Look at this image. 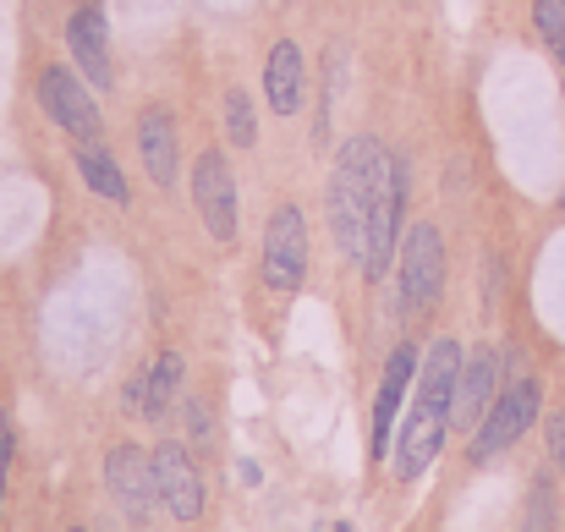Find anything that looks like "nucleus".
<instances>
[{"instance_id":"obj_1","label":"nucleus","mask_w":565,"mask_h":532,"mask_svg":"<svg viewBox=\"0 0 565 532\" xmlns=\"http://www.w3.org/2000/svg\"><path fill=\"white\" fill-rule=\"evenodd\" d=\"M379 138H347V149L335 155L330 171V225L335 242L347 253V264H358L369 275V187H374Z\"/></svg>"},{"instance_id":"obj_2","label":"nucleus","mask_w":565,"mask_h":532,"mask_svg":"<svg viewBox=\"0 0 565 532\" xmlns=\"http://www.w3.org/2000/svg\"><path fill=\"white\" fill-rule=\"evenodd\" d=\"M539 412H544V384H539V379H511V384L494 395V406L483 412V423L472 428L467 461H472V467H483V461L505 456V450H511L533 423H539Z\"/></svg>"},{"instance_id":"obj_3","label":"nucleus","mask_w":565,"mask_h":532,"mask_svg":"<svg viewBox=\"0 0 565 532\" xmlns=\"http://www.w3.org/2000/svg\"><path fill=\"white\" fill-rule=\"evenodd\" d=\"M445 291V242L434 220H417L401 242V286H395V308L401 319H423Z\"/></svg>"},{"instance_id":"obj_4","label":"nucleus","mask_w":565,"mask_h":532,"mask_svg":"<svg viewBox=\"0 0 565 532\" xmlns=\"http://www.w3.org/2000/svg\"><path fill=\"white\" fill-rule=\"evenodd\" d=\"M39 105H44V116H50L77 149L105 143L99 99H94V88H88L77 72H66V66H44V72H39Z\"/></svg>"},{"instance_id":"obj_5","label":"nucleus","mask_w":565,"mask_h":532,"mask_svg":"<svg viewBox=\"0 0 565 532\" xmlns=\"http://www.w3.org/2000/svg\"><path fill=\"white\" fill-rule=\"evenodd\" d=\"M401 209H406V171H401V160L379 143L374 187H369V280H379V275L390 269V258H395Z\"/></svg>"},{"instance_id":"obj_6","label":"nucleus","mask_w":565,"mask_h":532,"mask_svg":"<svg viewBox=\"0 0 565 532\" xmlns=\"http://www.w3.org/2000/svg\"><path fill=\"white\" fill-rule=\"evenodd\" d=\"M445 428H450V401H434V395L412 390V412L401 417V439L390 445V472L401 483L423 478L434 467V456L445 450Z\"/></svg>"},{"instance_id":"obj_7","label":"nucleus","mask_w":565,"mask_h":532,"mask_svg":"<svg viewBox=\"0 0 565 532\" xmlns=\"http://www.w3.org/2000/svg\"><path fill=\"white\" fill-rule=\"evenodd\" d=\"M308 275V225L297 203H280L264 225V286L297 291Z\"/></svg>"},{"instance_id":"obj_8","label":"nucleus","mask_w":565,"mask_h":532,"mask_svg":"<svg viewBox=\"0 0 565 532\" xmlns=\"http://www.w3.org/2000/svg\"><path fill=\"white\" fill-rule=\"evenodd\" d=\"M192 203L203 214V231L214 242H236V177L225 166V149H203L192 166Z\"/></svg>"},{"instance_id":"obj_9","label":"nucleus","mask_w":565,"mask_h":532,"mask_svg":"<svg viewBox=\"0 0 565 532\" xmlns=\"http://www.w3.org/2000/svg\"><path fill=\"white\" fill-rule=\"evenodd\" d=\"M105 483L116 494V506L132 517V522H149L160 511V483H154V456L138 450V445H110L105 456Z\"/></svg>"},{"instance_id":"obj_10","label":"nucleus","mask_w":565,"mask_h":532,"mask_svg":"<svg viewBox=\"0 0 565 532\" xmlns=\"http://www.w3.org/2000/svg\"><path fill=\"white\" fill-rule=\"evenodd\" d=\"M66 50H72V61L83 66L88 88L105 94V88H110V22H105V6H99V0H83V6L66 17Z\"/></svg>"},{"instance_id":"obj_11","label":"nucleus","mask_w":565,"mask_h":532,"mask_svg":"<svg viewBox=\"0 0 565 532\" xmlns=\"http://www.w3.org/2000/svg\"><path fill=\"white\" fill-rule=\"evenodd\" d=\"M154 483H160V511H171L177 522H198L203 517V478L188 445H160L154 450Z\"/></svg>"},{"instance_id":"obj_12","label":"nucleus","mask_w":565,"mask_h":532,"mask_svg":"<svg viewBox=\"0 0 565 532\" xmlns=\"http://www.w3.org/2000/svg\"><path fill=\"white\" fill-rule=\"evenodd\" d=\"M417 362H423V352L412 341H401L390 352V362H384V379H379V395H374V439H369L374 456H390V445H395V417H401L406 390L417 384Z\"/></svg>"},{"instance_id":"obj_13","label":"nucleus","mask_w":565,"mask_h":532,"mask_svg":"<svg viewBox=\"0 0 565 532\" xmlns=\"http://www.w3.org/2000/svg\"><path fill=\"white\" fill-rule=\"evenodd\" d=\"M500 395V352L478 347L472 357H461V379H456V412H450V428H478L483 412L494 406Z\"/></svg>"},{"instance_id":"obj_14","label":"nucleus","mask_w":565,"mask_h":532,"mask_svg":"<svg viewBox=\"0 0 565 532\" xmlns=\"http://www.w3.org/2000/svg\"><path fill=\"white\" fill-rule=\"evenodd\" d=\"M138 155H143L154 187H166V192L177 187V177H182V138H177V116L166 105H149L138 116Z\"/></svg>"},{"instance_id":"obj_15","label":"nucleus","mask_w":565,"mask_h":532,"mask_svg":"<svg viewBox=\"0 0 565 532\" xmlns=\"http://www.w3.org/2000/svg\"><path fill=\"white\" fill-rule=\"evenodd\" d=\"M302 88H308V66H302V50L291 39H280L264 61V94H269V110L275 116H297L302 110Z\"/></svg>"},{"instance_id":"obj_16","label":"nucleus","mask_w":565,"mask_h":532,"mask_svg":"<svg viewBox=\"0 0 565 532\" xmlns=\"http://www.w3.org/2000/svg\"><path fill=\"white\" fill-rule=\"evenodd\" d=\"M77 177L88 181V192H99V198H110V203H127V198H132V192H127V177H121V166L110 160L105 143L77 149Z\"/></svg>"},{"instance_id":"obj_17","label":"nucleus","mask_w":565,"mask_h":532,"mask_svg":"<svg viewBox=\"0 0 565 532\" xmlns=\"http://www.w3.org/2000/svg\"><path fill=\"white\" fill-rule=\"evenodd\" d=\"M182 352H160L149 368V417H166L177 401H182Z\"/></svg>"},{"instance_id":"obj_18","label":"nucleus","mask_w":565,"mask_h":532,"mask_svg":"<svg viewBox=\"0 0 565 532\" xmlns=\"http://www.w3.org/2000/svg\"><path fill=\"white\" fill-rule=\"evenodd\" d=\"M225 138L236 149H253L258 143V116H253V99L242 88H225Z\"/></svg>"},{"instance_id":"obj_19","label":"nucleus","mask_w":565,"mask_h":532,"mask_svg":"<svg viewBox=\"0 0 565 532\" xmlns=\"http://www.w3.org/2000/svg\"><path fill=\"white\" fill-rule=\"evenodd\" d=\"M516 532H555V489H550V478H539V483H533L527 511H522V528Z\"/></svg>"},{"instance_id":"obj_20","label":"nucleus","mask_w":565,"mask_h":532,"mask_svg":"<svg viewBox=\"0 0 565 532\" xmlns=\"http://www.w3.org/2000/svg\"><path fill=\"white\" fill-rule=\"evenodd\" d=\"M533 22H539V33H544L550 50L565 44V0H533Z\"/></svg>"},{"instance_id":"obj_21","label":"nucleus","mask_w":565,"mask_h":532,"mask_svg":"<svg viewBox=\"0 0 565 532\" xmlns=\"http://www.w3.org/2000/svg\"><path fill=\"white\" fill-rule=\"evenodd\" d=\"M182 417H188V439L192 445H209V439H214V417H209V406H203L198 395L182 401Z\"/></svg>"},{"instance_id":"obj_22","label":"nucleus","mask_w":565,"mask_h":532,"mask_svg":"<svg viewBox=\"0 0 565 532\" xmlns=\"http://www.w3.org/2000/svg\"><path fill=\"white\" fill-rule=\"evenodd\" d=\"M121 406H127V412H138V417H149V368H138V373L127 379V390H121Z\"/></svg>"},{"instance_id":"obj_23","label":"nucleus","mask_w":565,"mask_h":532,"mask_svg":"<svg viewBox=\"0 0 565 532\" xmlns=\"http://www.w3.org/2000/svg\"><path fill=\"white\" fill-rule=\"evenodd\" d=\"M11 445H17V434H11V412L0 406V517H6V478H11Z\"/></svg>"},{"instance_id":"obj_24","label":"nucleus","mask_w":565,"mask_h":532,"mask_svg":"<svg viewBox=\"0 0 565 532\" xmlns=\"http://www.w3.org/2000/svg\"><path fill=\"white\" fill-rule=\"evenodd\" d=\"M550 456H555V467L565 472V412L550 417Z\"/></svg>"},{"instance_id":"obj_25","label":"nucleus","mask_w":565,"mask_h":532,"mask_svg":"<svg viewBox=\"0 0 565 532\" xmlns=\"http://www.w3.org/2000/svg\"><path fill=\"white\" fill-rule=\"evenodd\" d=\"M335 532H352V528H347V522H341V528H335Z\"/></svg>"},{"instance_id":"obj_26","label":"nucleus","mask_w":565,"mask_h":532,"mask_svg":"<svg viewBox=\"0 0 565 532\" xmlns=\"http://www.w3.org/2000/svg\"><path fill=\"white\" fill-rule=\"evenodd\" d=\"M66 532H88V528H66Z\"/></svg>"}]
</instances>
